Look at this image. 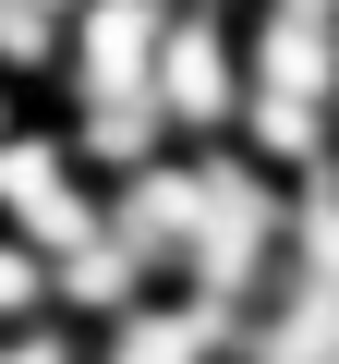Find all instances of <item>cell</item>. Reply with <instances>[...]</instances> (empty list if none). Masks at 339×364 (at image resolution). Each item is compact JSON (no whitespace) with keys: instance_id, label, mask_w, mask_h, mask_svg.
Instances as JSON below:
<instances>
[{"instance_id":"3957f363","label":"cell","mask_w":339,"mask_h":364,"mask_svg":"<svg viewBox=\"0 0 339 364\" xmlns=\"http://www.w3.org/2000/svg\"><path fill=\"white\" fill-rule=\"evenodd\" d=\"M85 364H255V328L194 304V291H145L133 316H109L85 340Z\"/></svg>"},{"instance_id":"8992f818","label":"cell","mask_w":339,"mask_h":364,"mask_svg":"<svg viewBox=\"0 0 339 364\" xmlns=\"http://www.w3.org/2000/svg\"><path fill=\"white\" fill-rule=\"evenodd\" d=\"M37 13H61V25H73V13H85V0H37Z\"/></svg>"},{"instance_id":"5b68a950","label":"cell","mask_w":339,"mask_h":364,"mask_svg":"<svg viewBox=\"0 0 339 364\" xmlns=\"http://www.w3.org/2000/svg\"><path fill=\"white\" fill-rule=\"evenodd\" d=\"M25 109H37V97H25V85H0V134H13V122H25Z\"/></svg>"},{"instance_id":"6da1fadb","label":"cell","mask_w":339,"mask_h":364,"mask_svg":"<svg viewBox=\"0 0 339 364\" xmlns=\"http://www.w3.org/2000/svg\"><path fill=\"white\" fill-rule=\"evenodd\" d=\"M243 109H255V73H243V0H170L157 134H170V146H230Z\"/></svg>"},{"instance_id":"7a4b0ae2","label":"cell","mask_w":339,"mask_h":364,"mask_svg":"<svg viewBox=\"0 0 339 364\" xmlns=\"http://www.w3.org/2000/svg\"><path fill=\"white\" fill-rule=\"evenodd\" d=\"M0 231H25L37 255H73L109 231V182L73 158V134L49 109H25L13 134H0Z\"/></svg>"},{"instance_id":"277c9868","label":"cell","mask_w":339,"mask_h":364,"mask_svg":"<svg viewBox=\"0 0 339 364\" xmlns=\"http://www.w3.org/2000/svg\"><path fill=\"white\" fill-rule=\"evenodd\" d=\"M61 316V255H37L25 231H0V340H25Z\"/></svg>"}]
</instances>
